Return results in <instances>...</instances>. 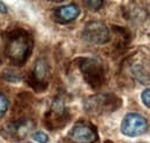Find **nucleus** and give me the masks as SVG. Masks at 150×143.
Segmentation results:
<instances>
[{
	"mask_svg": "<svg viewBox=\"0 0 150 143\" xmlns=\"http://www.w3.org/2000/svg\"><path fill=\"white\" fill-rule=\"evenodd\" d=\"M31 50V43L29 37L23 34L18 33L11 36L8 38L7 45H6V53L8 58L16 65H22Z\"/></svg>",
	"mask_w": 150,
	"mask_h": 143,
	"instance_id": "1",
	"label": "nucleus"
},
{
	"mask_svg": "<svg viewBox=\"0 0 150 143\" xmlns=\"http://www.w3.org/2000/svg\"><path fill=\"white\" fill-rule=\"evenodd\" d=\"M147 128V120L137 113H128L121 122V133L128 137H136L144 134Z\"/></svg>",
	"mask_w": 150,
	"mask_h": 143,
	"instance_id": "2",
	"label": "nucleus"
},
{
	"mask_svg": "<svg viewBox=\"0 0 150 143\" xmlns=\"http://www.w3.org/2000/svg\"><path fill=\"white\" fill-rule=\"evenodd\" d=\"M82 36L88 43L96 45L105 44L110 40V33L108 27L103 22H98V21L88 23L82 33Z\"/></svg>",
	"mask_w": 150,
	"mask_h": 143,
	"instance_id": "3",
	"label": "nucleus"
},
{
	"mask_svg": "<svg viewBox=\"0 0 150 143\" xmlns=\"http://www.w3.org/2000/svg\"><path fill=\"white\" fill-rule=\"evenodd\" d=\"M69 139L74 143H95L98 137L96 130L91 126L87 124H77L72 128Z\"/></svg>",
	"mask_w": 150,
	"mask_h": 143,
	"instance_id": "4",
	"label": "nucleus"
},
{
	"mask_svg": "<svg viewBox=\"0 0 150 143\" xmlns=\"http://www.w3.org/2000/svg\"><path fill=\"white\" fill-rule=\"evenodd\" d=\"M80 68L83 72V75L88 83H90L94 87L100 84L103 80V72L98 62H96L95 60H86L84 64L80 65Z\"/></svg>",
	"mask_w": 150,
	"mask_h": 143,
	"instance_id": "5",
	"label": "nucleus"
},
{
	"mask_svg": "<svg viewBox=\"0 0 150 143\" xmlns=\"http://www.w3.org/2000/svg\"><path fill=\"white\" fill-rule=\"evenodd\" d=\"M56 18L60 23H68L71 21H74L75 18L80 15V8L76 5H66L59 7L54 13Z\"/></svg>",
	"mask_w": 150,
	"mask_h": 143,
	"instance_id": "6",
	"label": "nucleus"
},
{
	"mask_svg": "<svg viewBox=\"0 0 150 143\" xmlns=\"http://www.w3.org/2000/svg\"><path fill=\"white\" fill-rule=\"evenodd\" d=\"M49 73V66L44 59H38L36 61L35 68H34V75L38 81H43Z\"/></svg>",
	"mask_w": 150,
	"mask_h": 143,
	"instance_id": "7",
	"label": "nucleus"
},
{
	"mask_svg": "<svg viewBox=\"0 0 150 143\" xmlns=\"http://www.w3.org/2000/svg\"><path fill=\"white\" fill-rule=\"evenodd\" d=\"M103 4H104V1H102V0H89V1H84V5L89 9H91V11L99 9L103 6Z\"/></svg>",
	"mask_w": 150,
	"mask_h": 143,
	"instance_id": "8",
	"label": "nucleus"
},
{
	"mask_svg": "<svg viewBox=\"0 0 150 143\" xmlns=\"http://www.w3.org/2000/svg\"><path fill=\"white\" fill-rule=\"evenodd\" d=\"M8 110V101L7 98L0 92V119L5 115L6 111Z\"/></svg>",
	"mask_w": 150,
	"mask_h": 143,
	"instance_id": "9",
	"label": "nucleus"
},
{
	"mask_svg": "<svg viewBox=\"0 0 150 143\" xmlns=\"http://www.w3.org/2000/svg\"><path fill=\"white\" fill-rule=\"evenodd\" d=\"M33 137L38 143H47V141H49V136L44 132H37V133H35Z\"/></svg>",
	"mask_w": 150,
	"mask_h": 143,
	"instance_id": "10",
	"label": "nucleus"
},
{
	"mask_svg": "<svg viewBox=\"0 0 150 143\" xmlns=\"http://www.w3.org/2000/svg\"><path fill=\"white\" fill-rule=\"evenodd\" d=\"M141 99L143 102V104L147 107H150V89H146L142 95H141Z\"/></svg>",
	"mask_w": 150,
	"mask_h": 143,
	"instance_id": "11",
	"label": "nucleus"
},
{
	"mask_svg": "<svg viewBox=\"0 0 150 143\" xmlns=\"http://www.w3.org/2000/svg\"><path fill=\"white\" fill-rule=\"evenodd\" d=\"M8 12V9H7V6L2 2V1H0V13H4V14H6Z\"/></svg>",
	"mask_w": 150,
	"mask_h": 143,
	"instance_id": "12",
	"label": "nucleus"
}]
</instances>
